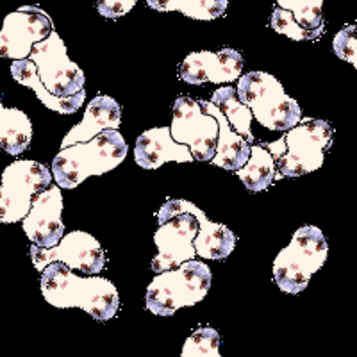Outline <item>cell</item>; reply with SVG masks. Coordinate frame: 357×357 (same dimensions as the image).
<instances>
[{"label": "cell", "instance_id": "8fae6325", "mask_svg": "<svg viewBox=\"0 0 357 357\" xmlns=\"http://www.w3.org/2000/svg\"><path fill=\"white\" fill-rule=\"evenodd\" d=\"M54 33V22L47 11L38 6H22L4 18L0 33V56L20 61L29 59L34 45L45 41Z\"/></svg>", "mask_w": 357, "mask_h": 357}, {"label": "cell", "instance_id": "7402d4cb", "mask_svg": "<svg viewBox=\"0 0 357 357\" xmlns=\"http://www.w3.org/2000/svg\"><path fill=\"white\" fill-rule=\"evenodd\" d=\"M211 102L215 106L220 107L225 118L229 120L232 129L238 134H241L247 142H254V134H252V120H254V114L252 111L245 106L243 102L238 97V89L232 88V86H223V88L216 89L213 93Z\"/></svg>", "mask_w": 357, "mask_h": 357}, {"label": "cell", "instance_id": "ba28073f", "mask_svg": "<svg viewBox=\"0 0 357 357\" xmlns=\"http://www.w3.org/2000/svg\"><path fill=\"white\" fill-rule=\"evenodd\" d=\"M170 130L175 142L190 146L197 161L211 162L215 159L220 126L215 116L202 109L199 100L191 97L175 98Z\"/></svg>", "mask_w": 357, "mask_h": 357}, {"label": "cell", "instance_id": "d4e9b609", "mask_svg": "<svg viewBox=\"0 0 357 357\" xmlns=\"http://www.w3.org/2000/svg\"><path fill=\"white\" fill-rule=\"evenodd\" d=\"M222 336L213 327H199L184 341L181 357H222Z\"/></svg>", "mask_w": 357, "mask_h": 357}, {"label": "cell", "instance_id": "484cf974", "mask_svg": "<svg viewBox=\"0 0 357 357\" xmlns=\"http://www.w3.org/2000/svg\"><path fill=\"white\" fill-rule=\"evenodd\" d=\"M270 25L275 33L284 34L289 40L295 41H317L320 40L321 34L325 33V29H318V31H307L305 27H302L298 22L295 20L291 13L286 11V9L279 8L277 6L272 13V18H270Z\"/></svg>", "mask_w": 357, "mask_h": 357}, {"label": "cell", "instance_id": "7c38bea8", "mask_svg": "<svg viewBox=\"0 0 357 357\" xmlns=\"http://www.w3.org/2000/svg\"><path fill=\"white\" fill-rule=\"evenodd\" d=\"M197 234H199V220L191 213H181L167 223L159 225L154 234V243L159 252L151 263L152 272L162 273L195 259Z\"/></svg>", "mask_w": 357, "mask_h": 357}, {"label": "cell", "instance_id": "5bb4252c", "mask_svg": "<svg viewBox=\"0 0 357 357\" xmlns=\"http://www.w3.org/2000/svg\"><path fill=\"white\" fill-rule=\"evenodd\" d=\"M243 66L245 59L240 50L222 49L216 52L202 50L186 56V59L178 65L177 75L188 84L202 86L206 82L225 84L240 79Z\"/></svg>", "mask_w": 357, "mask_h": 357}, {"label": "cell", "instance_id": "30bf717a", "mask_svg": "<svg viewBox=\"0 0 357 357\" xmlns=\"http://www.w3.org/2000/svg\"><path fill=\"white\" fill-rule=\"evenodd\" d=\"M31 257L36 272H43L52 263H65L72 270H79L84 275H98L106 266V252L97 238L88 232L73 231L65 234L61 243L52 248H41L33 245Z\"/></svg>", "mask_w": 357, "mask_h": 357}, {"label": "cell", "instance_id": "d6986e66", "mask_svg": "<svg viewBox=\"0 0 357 357\" xmlns=\"http://www.w3.org/2000/svg\"><path fill=\"white\" fill-rule=\"evenodd\" d=\"M11 75L17 82H20V84L33 89L34 93H36V97L45 104V107H49V109L56 111V113L73 114V113H77L79 107H82V104H84V98H86L84 89L79 91L77 95H73V97H63V98L50 93L49 89L43 86V82H41L40 75H38L36 63H34L33 59H20V61L13 63Z\"/></svg>", "mask_w": 357, "mask_h": 357}, {"label": "cell", "instance_id": "52a82bcc", "mask_svg": "<svg viewBox=\"0 0 357 357\" xmlns=\"http://www.w3.org/2000/svg\"><path fill=\"white\" fill-rule=\"evenodd\" d=\"M54 175L41 162L22 159L8 165L0 186V222L15 223L29 215L36 197L50 188Z\"/></svg>", "mask_w": 357, "mask_h": 357}, {"label": "cell", "instance_id": "44dd1931", "mask_svg": "<svg viewBox=\"0 0 357 357\" xmlns=\"http://www.w3.org/2000/svg\"><path fill=\"white\" fill-rule=\"evenodd\" d=\"M241 183L245 184L248 191L259 193V191L268 190L275 181L277 165L275 158L266 151L263 145H254L250 149V159L241 170L236 172Z\"/></svg>", "mask_w": 357, "mask_h": 357}, {"label": "cell", "instance_id": "9a60e30c", "mask_svg": "<svg viewBox=\"0 0 357 357\" xmlns=\"http://www.w3.org/2000/svg\"><path fill=\"white\" fill-rule=\"evenodd\" d=\"M63 213V193L59 186H50L36 197L29 215L25 216L24 232L33 245L41 248H52L65 238Z\"/></svg>", "mask_w": 357, "mask_h": 357}, {"label": "cell", "instance_id": "3957f363", "mask_svg": "<svg viewBox=\"0 0 357 357\" xmlns=\"http://www.w3.org/2000/svg\"><path fill=\"white\" fill-rule=\"evenodd\" d=\"M334 130L325 120H302L277 142L263 143L275 158L277 170L284 177H301L321 168Z\"/></svg>", "mask_w": 357, "mask_h": 357}, {"label": "cell", "instance_id": "9c48e42d", "mask_svg": "<svg viewBox=\"0 0 357 357\" xmlns=\"http://www.w3.org/2000/svg\"><path fill=\"white\" fill-rule=\"evenodd\" d=\"M29 59L36 63L41 82L56 97H73L84 89V72L70 61L65 43L56 31L45 41L34 45Z\"/></svg>", "mask_w": 357, "mask_h": 357}, {"label": "cell", "instance_id": "7a4b0ae2", "mask_svg": "<svg viewBox=\"0 0 357 357\" xmlns=\"http://www.w3.org/2000/svg\"><path fill=\"white\" fill-rule=\"evenodd\" d=\"M127 142L120 130H106L86 143L61 149L52 161L54 181L59 188L73 190L91 175H104L127 158Z\"/></svg>", "mask_w": 357, "mask_h": 357}, {"label": "cell", "instance_id": "6da1fadb", "mask_svg": "<svg viewBox=\"0 0 357 357\" xmlns=\"http://www.w3.org/2000/svg\"><path fill=\"white\" fill-rule=\"evenodd\" d=\"M41 293L54 307H81L98 321L111 320L120 309V295L111 280L79 277L65 263H52L41 272Z\"/></svg>", "mask_w": 357, "mask_h": 357}, {"label": "cell", "instance_id": "ac0fdd59", "mask_svg": "<svg viewBox=\"0 0 357 357\" xmlns=\"http://www.w3.org/2000/svg\"><path fill=\"white\" fill-rule=\"evenodd\" d=\"M202 109L207 114L216 118V122L220 126V136H218V146H216V155L211 161L215 167L223 168L229 172H238L245 167L250 159V149L247 139L241 134L236 132L231 127L225 114L220 111L218 106H215L211 100H199Z\"/></svg>", "mask_w": 357, "mask_h": 357}, {"label": "cell", "instance_id": "603a6c76", "mask_svg": "<svg viewBox=\"0 0 357 357\" xmlns=\"http://www.w3.org/2000/svg\"><path fill=\"white\" fill-rule=\"evenodd\" d=\"M146 4L161 13L181 11L195 20H216L225 15L229 0H146Z\"/></svg>", "mask_w": 357, "mask_h": 357}, {"label": "cell", "instance_id": "83f0119b", "mask_svg": "<svg viewBox=\"0 0 357 357\" xmlns=\"http://www.w3.org/2000/svg\"><path fill=\"white\" fill-rule=\"evenodd\" d=\"M136 6V0H97V11L104 18H122Z\"/></svg>", "mask_w": 357, "mask_h": 357}, {"label": "cell", "instance_id": "5b68a950", "mask_svg": "<svg viewBox=\"0 0 357 357\" xmlns=\"http://www.w3.org/2000/svg\"><path fill=\"white\" fill-rule=\"evenodd\" d=\"M329 256V245L321 229L304 225L296 229L291 241L273 261V280L280 291L298 295L307 288L309 280L320 270Z\"/></svg>", "mask_w": 357, "mask_h": 357}, {"label": "cell", "instance_id": "4316f807", "mask_svg": "<svg viewBox=\"0 0 357 357\" xmlns=\"http://www.w3.org/2000/svg\"><path fill=\"white\" fill-rule=\"evenodd\" d=\"M333 49L340 59L354 65L357 70V36H356V25H347L334 36Z\"/></svg>", "mask_w": 357, "mask_h": 357}, {"label": "cell", "instance_id": "4fadbf2b", "mask_svg": "<svg viewBox=\"0 0 357 357\" xmlns=\"http://www.w3.org/2000/svg\"><path fill=\"white\" fill-rule=\"evenodd\" d=\"M181 213H191L199 220V234L195 238L197 256L202 259H227L236 247V234L223 223H215L200 211L199 207L190 200L184 199H168L159 207L158 218L159 225L167 223L174 216Z\"/></svg>", "mask_w": 357, "mask_h": 357}, {"label": "cell", "instance_id": "2e32d148", "mask_svg": "<svg viewBox=\"0 0 357 357\" xmlns=\"http://www.w3.org/2000/svg\"><path fill=\"white\" fill-rule=\"evenodd\" d=\"M190 146L172 138L170 127H154L142 134L134 146V161L143 170H158L168 161H193Z\"/></svg>", "mask_w": 357, "mask_h": 357}, {"label": "cell", "instance_id": "277c9868", "mask_svg": "<svg viewBox=\"0 0 357 357\" xmlns=\"http://www.w3.org/2000/svg\"><path fill=\"white\" fill-rule=\"evenodd\" d=\"M211 268L195 259L158 273L146 288V309L155 317H172L181 307L199 304L211 289Z\"/></svg>", "mask_w": 357, "mask_h": 357}, {"label": "cell", "instance_id": "8992f818", "mask_svg": "<svg viewBox=\"0 0 357 357\" xmlns=\"http://www.w3.org/2000/svg\"><path fill=\"white\" fill-rule=\"evenodd\" d=\"M238 97L254 118L270 130L288 132L302 122V109L282 84L266 72H248L238 79Z\"/></svg>", "mask_w": 357, "mask_h": 357}, {"label": "cell", "instance_id": "cb8c5ba5", "mask_svg": "<svg viewBox=\"0 0 357 357\" xmlns=\"http://www.w3.org/2000/svg\"><path fill=\"white\" fill-rule=\"evenodd\" d=\"M277 6L289 11L307 31L325 29L324 0H277Z\"/></svg>", "mask_w": 357, "mask_h": 357}, {"label": "cell", "instance_id": "f1b7e54d", "mask_svg": "<svg viewBox=\"0 0 357 357\" xmlns=\"http://www.w3.org/2000/svg\"><path fill=\"white\" fill-rule=\"evenodd\" d=\"M356 36H357V25H356Z\"/></svg>", "mask_w": 357, "mask_h": 357}, {"label": "cell", "instance_id": "ffe728a7", "mask_svg": "<svg viewBox=\"0 0 357 357\" xmlns=\"http://www.w3.org/2000/svg\"><path fill=\"white\" fill-rule=\"evenodd\" d=\"M33 123L27 114L15 107H0V145L9 155H20L31 145Z\"/></svg>", "mask_w": 357, "mask_h": 357}, {"label": "cell", "instance_id": "e0dca14e", "mask_svg": "<svg viewBox=\"0 0 357 357\" xmlns=\"http://www.w3.org/2000/svg\"><path fill=\"white\" fill-rule=\"evenodd\" d=\"M122 123V106L107 95H97L86 107L82 122L70 129L61 143V149L75 143H86L106 130H118Z\"/></svg>", "mask_w": 357, "mask_h": 357}]
</instances>
